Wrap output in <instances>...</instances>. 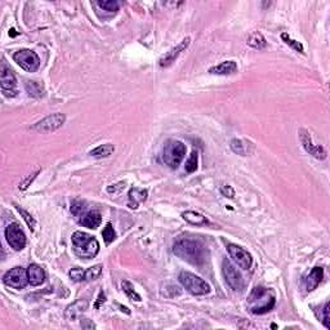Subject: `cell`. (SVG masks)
I'll return each mask as SVG.
<instances>
[{
    "label": "cell",
    "mask_w": 330,
    "mask_h": 330,
    "mask_svg": "<svg viewBox=\"0 0 330 330\" xmlns=\"http://www.w3.org/2000/svg\"><path fill=\"white\" fill-rule=\"evenodd\" d=\"M248 45H250L254 49H263L267 47V42L264 36L261 32H253L252 35L248 38Z\"/></svg>",
    "instance_id": "603a6c76"
},
{
    "label": "cell",
    "mask_w": 330,
    "mask_h": 330,
    "mask_svg": "<svg viewBox=\"0 0 330 330\" xmlns=\"http://www.w3.org/2000/svg\"><path fill=\"white\" fill-rule=\"evenodd\" d=\"M227 252L231 258H232V261H234L240 268L249 269L250 267H252L253 258H252L250 253H248L244 248L239 247V245H235V244H228Z\"/></svg>",
    "instance_id": "5bb4252c"
},
{
    "label": "cell",
    "mask_w": 330,
    "mask_h": 330,
    "mask_svg": "<svg viewBox=\"0 0 330 330\" xmlns=\"http://www.w3.org/2000/svg\"><path fill=\"white\" fill-rule=\"evenodd\" d=\"M102 264H96V266L90 267L85 271V281H93V280H97L102 273Z\"/></svg>",
    "instance_id": "4316f807"
},
{
    "label": "cell",
    "mask_w": 330,
    "mask_h": 330,
    "mask_svg": "<svg viewBox=\"0 0 330 330\" xmlns=\"http://www.w3.org/2000/svg\"><path fill=\"white\" fill-rule=\"evenodd\" d=\"M80 327L83 328V329H94V328H96V325H94L93 323L89 320V319H81Z\"/></svg>",
    "instance_id": "74e56055"
},
{
    "label": "cell",
    "mask_w": 330,
    "mask_h": 330,
    "mask_svg": "<svg viewBox=\"0 0 330 330\" xmlns=\"http://www.w3.org/2000/svg\"><path fill=\"white\" fill-rule=\"evenodd\" d=\"M182 217L185 221L189 222L190 224H194V226H204V224H208L206 217H204V215L198 212H194V210L183 212Z\"/></svg>",
    "instance_id": "44dd1931"
},
{
    "label": "cell",
    "mask_w": 330,
    "mask_h": 330,
    "mask_svg": "<svg viewBox=\"0 0 330 330\" xmlns=\"http://www.w3.org/2000/svg\"><path fill=\"white\" fill-rule=\"evenodd\" d=\"M221 194L228 199H234L235 198V190L228 185H224V186L221 187Z\"/></svg>",
    "instance_id": "e575fe53"
},
{
    "label": "cell",
    "mask_w": 330,
    "mask_h": 330,
    "mask_svg": "<svg viewBox=\"0 0 330 330\" xmlns=\"http://www.w3.org/2000/svg\"><path fill=\"white\" fill-rule=\"evenodd\" d=\"M190 43H191V39L187 36V38L183 39L182 42L177 45V47H174V48L170 49L167 55H164L163 57L160 58V61H159L160 67H163V68L164 67H169L170 65H173L174 62H176L177 58L181 56V53H182V52H185L187 48H189Z\"/></svg>",
    "instance_id": "9a60e30c"
},
{
    "label": "cell",
    "mask_w": 330,
    "mask_h": 330,
    "mask_svg": "<svg viewBox=\"0 0 330 330\" xmlns=\"http://www.w3.org/2000/svg\"><path fill=\"white\" fill-rule=\"evenodd\" d=\"M298 134L302 146H303V148L306 150V152L311 155V156L319 159V160H324L325 157H327V150H325L323 146L315 144L314 142H312V138L311 135H310V133H308V131L302 128L298 131Z\"/></svg>",
    "instance_id": "4fadbf2b"
},
{
    "label": "cell",
    "mask_w": 330,
    "mask_h": 330,
    "mask_svg": "<svg viewBox=\"0 0 330 330\" xmlns=\"http://www.w3.org/2000/svg\"><path fill=\"white\" fill-rule=\"evenodd\" d=\"M275 303L276 298L273 290L263 288V286H256L248 298L249 310L254 315H263L269 312L275 307Z\"/></svg>",
    "instance_id": "7a4b0ae2"
},
{
    "label": "cell",
    "mask_w": 330,
    "mask_h": 330,
    "mask_svg": "<svg viewBox=\"0 0 330 330\" xmlns=\"http://www.w3.org/2000/svg\"><path fill=\"white\" fill-rule=\"evenodd\" d=\"M186 155V146L181 141L169 139L163 147V160L172 169H177Z\"/></svg>",
    "instance_id": "5b68a950"
},
{
    "label": "cell",
    "mask_w": 330,
    "mask_h": 330,
    "mask_svg": "<svg viewBox=\"0 0 330 330\" xmlns=\"http://www.w3.org/2000/svg\"><path fill=\"white\" fill-rule=\"evenodd\" d=\"M71 213L75 215V218L81 226L90 230H96L97 227H100L102 222L101 213L93 209H88L87 205L80 200H74L71 202Z\"/></svg>",
    "instance_id": "277c9868"
},
{
    "label": "cell",
    "mask_w": 330,
    "mask_h": 330,
    "mask_svg": "<svg viewBox=\"0 0 330 330\" xmlns=\"http://www.w3.org/2000/svg\"><path fill=\"white\" fill-rule=\"evenodd\" d=\"M105 301H106V295H105V293H103V292H101L100 297H98V302L96 303V308L100 307L101 303H102V302H105Z\"/></svg>",
    "instance_id": "f35d334b"
},
{
    "label": "cell",
    "mask_w": 330,
    "mask_h": 330,
    "mask_svg": "<svg viewBox=\"0 0 330 330\" xmlns=\"http://www.w3.org/2000/svg\"><path fill=\"white\" fill-rule=\"evenodd\" d=\"M88 302L85 299H79L72 305L67 306L65 310V318L68 321H75L84 311H87Z\"/></svg>",
    "instance_id": "2e32d148"
},
{
    "label": "cell",
    "mask_w": 330,
    "mask_h": 330,
    "mask_svg": "<svg viewBox=\"0 0 330 330\" xmlns=\"http://www.w3.org/2000/svg\"><path fill=\"white\" fill-rule=\"evenodd\" d=\"M17 210H18V212H19V214L22 215L23 219H25V221H26V223H27V226H29L30 230H31V231L35 230V224H36V222H35V219L32 218V215L30 214V213L26 212L25 209L19 208V206H17Z\"/></svg>",
    "instance_id": "d6a6232c"
},
{
    "label": "cell",
    "mask_w": 330,
    "mask_h": 330,
    "mask_svg": "<svg viewBox=\"0 0 330 330\" xmlns=\"http://www.w3.org/2000/svg\"><path fill=\"white\" fill-rule=\"evenodd\" d=\"M27 275H29V284L32 286H40L45 281V271L42 266L36 263L30 264L27 268Z\"/></svg>",
    "instance_id": "e0dca14e"
},
{
    "label": "cell",
    "mask_w": 330,
    "mask_h": 330,
    "mask_svg": "<svg viewBox=\"0 0 330 330\" xmlns=\"http://www.w3.org/2000/svg\"><path fill=\"white\" fill-rule=\"evenodd\" d=\"M330 305L329 302H327L324 305V307H323V310H321V312H323V315H321V323L324 324V327L327 328V329H330Z\"/></svg>",
    "instance_id": "836d02e7"
},
{
    "label": "cell",
    "mask_w": 330,
    "mask_h": 330,
    "mask_svg": "<svg viewBox=\"0 0 330 330\" xmlns=\"http://www.w3.org/2000/svg\"><path fill=\"white\" fill-rule=\"evenodd\" d=\"M4 234H5L6 241H8L12 249L19 252V250H22L26 247L25 232H23L18 223L8 224L5 227V231H4Z\"/></svg>",
    "instance_id": "8fae6325"
},
{
    "label": "cell",
    "mask_w": 330,
    "mask_h": 330,
    "mask_svg": "<svg viewBox=\"0 0 330 330\" xmlns=\"http://www.w3.org/2000/svg\"><path fill=\"white\" fill-rule=\"evenodd\" d=\"M96 4L98 6H100V8L105 9V12H106V13H110V14H115V13L119 10V6H120V4H119L118 1H115V0H106V1H97Z\"/></svg>",
    "instance_id": "484cf974"
},
{
    "label": "cell",
    "mask_w": 330,
    "mask_h": 330,
    "mask_svg": "<svg viewBox=\"0 0 330 330\" xmlns=\"http://www.w3.org/2000/svg\"><path fill=\"white\" fill-rule=\"evenodd\" d=\"M122 288H123V292L125 293V295H127L131 301H135V302L142 301L141 295L135 292L134 286H133V284H132L131 281H128V280H124V281L122 282Z\"/></svg>",
    "instance_id": "cb8c5ba5"
},
{
    "label": "cell",
    "mask_w": 330,
    "mask_h": 330,
    "mask_svg": "<svg viewBox=\"0 0 330 330\" xmlns=\"http://www.w3.org/2000/svg\"><path fill=\"white\" fill-rule=\"evenodd\" d=\"M71 243L74 252L81 260H90L98 254L100 252V243L96 237L90 236L87 232L76 231L71 236Z\"/></svg>",
    "instance_id": "3957f363"
},
{
    "label": "cell",
    "mask_w": 330,
    "mask_h": 330,
    "mask_svg": "<svg viewBox=\"0 0 330 330\" xmlns=\"http://www.w3.org/2000/svg\"><path fill=\"white\" fill-rule=\"evenodd\" d=\"M230 146L235 154L241 155V156H245V155H247V144L244 143V141H241V139L234 138V139L231 141Z\"/></svg>",
    "instance_id": "83f0119b"
},
{
    "label": "cell",
    "mask_w": 330,
    "mask_h": 330,
    "mask_svg": "<svg viewBox=\"0 0 330 330\" xmlns=\"http://www.w3.org/2000/svg\"><path fill=\"white\" fill-rule=\"evenodd\" d=\"M68 276H70L71 280H74V281H76V282L85 281V271L81 268H79V267H75V268L70 269Z\"/></svg>",
    "instance_id": "1f68e13d"
},
{
    "label": "cell",
    "mask_w": 330,
    "mask_h": 330,
    "mask_svg": "<svg viewBox=\"0 0 330 330\" xmlns=\"http://www.w3.org/2000/svg\"><path fill=\"white\" fill-rule=\"evenodd\" d=\"M222 272H223L226 282L230 285L231 289L236 292H240L244 288V280L241 273L236 269V267L232 264L228 260H223L222 262Z\"/></svg>",
    "instance_id": "7c38bea8"
},
{
    "label": "cell",
    "mask_w": 330,
    "mask_h": 330,
    "mask_svg": "<svg viewBox=\"0 0 330 330\" xmlns=\"http://www.w3.org/2000/svg\"><path fill=\"white\" fill-rule=\"evenodd\" d=\"M65 122H66V116L61 112H56V114L45 116L40 122L32 125L31 129L39 132V133H51V132H55L64 127Z\"/></svg>",
    "instance_id": "ba28073f"
},
{
    "label": "cell",
    "mask_w": 330,
    "mask_h": 330,
    "mask_svg": "<svg viewBox=\"0 0 330 330\" xmlns=\"http://www.w3.org/2000/svg\"><path fill=\"white\" fill-rule=\"evenodd\" d=\"M173 253L178 258L194 266H201L206 261L205 247L200 241L193 239H180L173 245Z\"/></svg>",
    "instance_id": "6da1fadb"
},
{
    "label": "cell",
    "mask_w": 330,
    "mask_h": 330,
    "mask_svg": "<svg viewBox=\"0 0 330 330\" xmlns=\"http://www.w3.org/2000/svg\"><path fill=\"white\" fill-rule=\"evenodd\" d=\"M178 280L183 288L193 295H205L210 292V286L208 282L204 281L199 276H196L195 273L182 271L178 276Z\"/></svg>",
    "instance_id": "8992f818"
},
{
    "label": "cell",
    "mask_w": 330,
    "mask_h": 330,
    "mask_svg": "<svg viewBox=\"0 0 330 330\" xmlns=\"http://www.w3.org/2000/svg\"><path fill=\"white\" fill-rule=\"evenodd\" d=\"M237 71V65L235 61H223L222 64L209 68V74L212 75H231Z\"/></svg>",
    "instance_id": "ffe728a7"
},
{
    "label": "cell",
    "mask_w": 330,
    "mask_h": 330,
    "mask_svg": "<svg viewBox=\"0 0 330 330\" xmlns=\"http://www.w3.org/2000/svg\"><path fill=\"white\" fill-rule=\"evenodd\" d=\"M281 39L284 40V42H285V44L290 45L294 51L299 52V53H303V52H305V49H303V45H302L299 42H297V40H294V39L290 38L286 32H282Z\"/></svg>",
    "instance_id": "f1b7e54d"
},
{
    "label": "cell",
    "mask_w": 330,
    "mask_h": 330,
    "mask_svg": "<svg viewBox=\"0 0 330 330\" xmlns=\"http://www.w3.org/2000/svg\"><path fill=\"white\" fill-rule=\"evenodd\" d=\"M114 151H115V146H114V144L105 143L90 151L89 155L92 157H96V159H103V157H109Z\"/></svg>",
    "instance_id": "7402d4cb"
},
{
    "label": "cell",
    "mask_w": 330,
    "mask_h": 330,
    "mask_svg": "<svg viewBox=\"0 0 330 330\" xmlns=\"http://www.w3.org/2000/svg\"><path fill=\"white\" fill-rule=\"evenodd\" d=\"M13 60L18 65L19 67L23 68L27 72H35L40 67V58L35 52L31 49H21L13 55Z\"/></svg>",
    "instance_id": "52a82bcc"
},
{
    "label": "cell",
    "mask_w": 330,
    "mask_h": 330,
    "mask_svg": "<svg viewBox=\"0 0 330 330\" xmlns=\"http://www.w3.org/2000/svg\"><path fill=\"white\" fill-rule=\"evenodd\" d=\"M124 187H125V182H119V183H116V185H111V186L107 187V193L118 194V193H120Z\"/></svg>",
    "instance_id": "d590c367"
},
{
    "label": "cell",
    "mask_w": 330,
    "mask_h": 330,
    "mask_svg": "<svg viewBox=\"0 0 330 330\" xmlns=\"http://www.w3.org/2000/svg\"><path fill=\"white\" fill-rule=\"evenodd\" d=\"M102 236H103V240H105V243L106 244H111L112 241L115 240L116 232H115V230H114V227H112L111 223H107L106 227L103 228Z\"/></svg>",
    "instance_id": "f546056e"
},
{
    "label": "cell",
    "mask_w": 330,
    "mask_h": 330,
    "mask_svg": "<svg viewBox=\"0 0 330 330\" xmlns=\"http://www.w3.org/2000/svg\"><path fill=\"white\" fill-rule=\"evenodd\" d=\"M185 169H186L187 173H194L198 169V151H193L190 159L186 161Z\"/></svg>",
    "instance_id": "4dcf8cb0"
},
{
    "label": "cell",
    "mask_w": 330,
    "mask_h": 330,
    "mask_svg": "<svg viewBox=\"0 0 330 330\" xmlns=\"http://www.w3.org/2000/svg\"><path fill=\"white\" fill-rule=\"evenodd\" d=\"M3 281L6 286L13 289H23L29 284V275L27 269L22 267H14V268L6 271L3 276Z\"/></svg>",
    "instance_id": "30bf717a"
},
{
    "label": "cell",
    "mask_w": 330,
    "mask_h": 330,
    "mask_svg": "<svg viewBox=\"0 0 330 330\" xmlns=\"http://www.w3.org/2000/svg\"><path fill=\"white\" fill-rule=\"evenodd\" d=\"M26 92L30 97L43 96V85L38 81H27L26 83Z\"/></svg>",
    "instance_id": "d4e9b609"
},
{
    "label": "cell",
    "mask_w": 330,
    "mask_h": 330,
    "mask_svg": "<svg viewBox=\"0 0 330 330\" xmlns=\"http://www.w3.org/2000/svg\"><path fill=\"white\" fill-rule=\"evenodd\" d=\"M323 277H324V269L321 267H314V268L310 271L305 279V285L306 289L308 292H312L315 289L320 285V282L323 281Z\"/></svg>",
    "instance_id": "ac0fdd59"
},
{
    "label": "cell",
    "mask_w": 330,
    "mask_h": 330,
    "mask_svg": "<svg viewBox=\"0 0 330 330\" xmlns=\"http://www.w3.org/2000/svg\"><path fill=\"white\" fill-rule=\"evenodd\" d=\"M38 173H39V170L36 172V173H34V174H31L30 177H27V178H26V181H23L22 183H19V190L27 189V187H29V185H30V182H32V181L35 180V177H36V174H38Z\"/></svg>",
    "instance_id": "8d00e7d4"
},
{
    "label": "cell",
    "mask_w": 330,
    "mask_h": 330,
    "mask_svg": "<svg viewBox=\"0 0 330 330\" xmlns=\"http://www.w3.org/2000/svg\"><path fill=\"white\" fill-rule=\"evenodd\" d=\"M147 190L143 189H138V187H133L129 191L128 196H129V206L133 209H137L138 205L141 204V202L146 201L147 200Z\"/></svg>",
    "instance_id": "d6986e66"
},
{
    "label": "cell",
    "mask_w": 330,
    "mask_h": 330,
    "mask_svg": "<svg viewBox=\"0 0 330 330\" xmlns=\"http://www.w3.org/2000/svg\"><path fill=\"white\" fill-rule=\"evenodd\" d=\"M0 85H1V92L5 97L17 96L16 76L5 61L1 62V67H0Z\"/></svg>",
    "instance_id": "9c48e42d"
}]
</instances>
